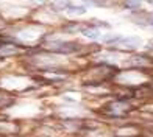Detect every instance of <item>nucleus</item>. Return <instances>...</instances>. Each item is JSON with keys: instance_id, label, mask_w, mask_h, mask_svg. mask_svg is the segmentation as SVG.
I'll return each mask as SVG.
<instances>
[{"instance_id": "nucleus-1", "label": "nucleus", "mask_w": 153, "mask_h": 137, "mask_svg": "<svg viewBox=\"0 0 153 137\" xmlns=\"http://www.w3.org/2000/svg\"><path fill=\"white\" fill-rule=\"evenodd\" d=\"M117 44L120 47H123V49H137L142 44V41H141V38L131 36V38H120V41Z\"/></svg>"}, {"instance_id": "nucleus-2", "label": "nucleus", "mask_w": 153, "mask_h": 137, "mask_svg": "<svg viewBox=\"0 0 153 137\" xmlns=\"http://www.w3.org/2000/svg\"><path fill=\"white\" fill-rule=\"evenodd\" d=\"M81 33L85 34L86 38H91V39H99L100 38V31L97 28H83Z\"/></svg>"}, {"instance_id": "nucleus-3", "label": "nucleus", "mask_w": 153, "mask_h": 137, "mask_svg": "<svg viewBox=\"0 0 153 137\" xmlns=\"http://www.w3.org/2000/svg\"><path fill=\"white\" fill-rule=\"evenodd\" d=\"M69 14H85L86 8L85 6H76V5H69V8L66 10Z\"/></svg>"}, {"instance_id": "nucleus-4", "label": "nucleus", "mask_w": 153, "mask_h": 137, "mask_svg": "<svg viewBox=\"0 0 153 137\" xmlns=\"http://www.w3.org/2000/svg\"><path fill=\"white\" fill-rule=\"evenodd\" d=\"M128 10H139L141 8V0H127L125 2Z\"/></svg>"}, {"instance_id": "nucleus-5", "label": "nucleus", "mask_w": 153, "mask_h": 137, "mask_svg": "<svg viewBox=\"0 0 153 137\" xmlns=\"http://www.w3.org/2000/svg\"><path fill=\"white\" fill-rule=\"evenodd\" d=\"M55 5V10H67L69 8V3L64 2V0H55L52 3V6Z\"/></svg>"}, {"instance_id": "nucleus-6", "label": "nucleus", "mask_w": 153, "mask_h": 137, "mask_svg": "<svg viewBox=\"0 0 153 137\" xmlns=\"http://www.w3.org/2000/svg\"><path fill=\"white\" fill-rule=\"evenodd\" d=\"M17 50L14 49V47H3L2 50H0V53H3V55H11V53H16Z\"/></svg>"}, {"instance_id": "nucleus-7", "label": "nucleus", "mask_w": 153, "mask_h": 137, "mask_svg": "<svg viewBox=\"0 0 153 137\" xmlns=\"http://www.w3.org/2000/svg\"><path fill=\"white\" fill-rule=\"evenodd\" d=\"M28 2H33V3H44V0H28Z\"/></svg>"}, {"instance_id": "nucleus-8", "label": "nucleus", "mask_w": 153, "mask_h": 137, "mask_svg": "<svg viewBox=\"0 0 153 137\" xmlns=\"http://www.w3.org/2000/svg\"><path fill=\"white\" fill-rule=\"evenodd\" d=\"M147 2H149L150 5H153V0H147Z\"/></svg>"}, {"instance_id": "nucleus-9", "label": "nucleus", "mask_w": 153, "mask_h": 137, "mask_svg": "<svg viewBox=\"0 0 153 137\" xmlns=\"http://www.w3.org/2000/svg\"><path fill=\"white\" fill-rule=\"evenodd\" d=\"M152 24H153V19H152Z\"/></svg>"}]
</instances>
